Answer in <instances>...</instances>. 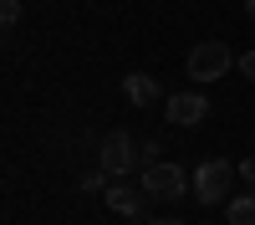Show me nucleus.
<instances>
[{
    "label": "nucleus",
    "mask_w": 255,
    "mask_h": 225,
    "mask_svg": "<svg viewBox=\"0 0 255 225\" xmlns=\"http://www.w3.org/2000/svg\"><path fill=\"white\" fill-rule=\"evenodd\" d=\"M138 184H143L153 200H184L194 179H189V169H179V164H163V159H158V164H148V169H143Z\"/></svg>",
    "instance_id": "nucleus-4"
},
{
    "label": "nucleus",
    "mask_w": 255,
    "mask_h": 225,
    "mask_svg": "<svg viewBox=\"0 0 255 225\" xmlns=\"http://www.w3.org/2000/svg\"><path fill=\"white\" fill-rule=\"evenodd\" d=\"M245 15H250V20H255V0H245Z\"/></svg>",
    "instance_id": "nucleus-14"
},
{
    "label": "nucleus",
    "mask_w": 255,
    "mask_h": 225,
    "mask_svg": "<svg viewBox=\"0 0 255 225\" xmlns=\"http://www.w3.org/2000/svg\"><path fill=\"white\" fill-rule=\"evenodd\" d=\"M148 225H184V220H148Z\"/></svg>",
    "instance_id": "nucleus-15"
},
{
    "label": "nucleus",
    "mask_w": 255,
    "mask_h": 225,
    "mask_svg": "<svg viewBox=\"0 0 255 225\" xmlns=\"http://www.w3.org/2000/svg\"><path fill=\"white\" fill-rule=\"evenodd\" d=\"M97 159H102V169H108L113 179H118V174H133L138 164H143V159H138V143H133L128 128H113L108 138H102V143H97Z\"/></svg>",
    "instance_id": "nucleus-3"
},
{
    "label": "nucleus",
    "mask_w": 255,
    "mask_h": 225,
    "mask_svg": "<svg viewBox=\"0 0 255 225\" xmlns=\"http://www.w3.org/2000/svg\"><path fill=\"white\" fill-rule=\"evenodd\" d=\"M102 174H108V169H87V174H82L77 184H82L87 195H97V190H108V179H102Z\"/></svg>",
    "instance_id": "nucleus-9"
},
{
    "label": "nucleus",
    "mask_w": 255,
    "mask_h": 225,
    "mask_svg": "<svg viewBox=\"0 0 255 225\" xmlns=\"http://www.w3.org/2000/svg\"><path fill=\"white\" fill-rule=\"evenodd\" d=\"M235 174H240V169H235L230 159H204L199 169H194V200H199V205H225Z\"/></svg>",
    "instance_id": "nucleus-1"
},
{
    "label": "nucleus",
    "mask_w": 255,
    "mask_h": 225,
    "mask_svg": "<svg viewBox=\"0 0 255 225\" xmlns=\"http://www.w3.org/2000/svg\"><path fill=\"white\" fill-rule=\"evenodd\" d=\"M0 20L15 26V20H20V0H0Z\"/></svg>",
    "instance_id": "nucleus-10"
},
{
    "label": "nucleus",
    "mask_w": 255,
    "mask_h": 225,
    "mask_svg": "<svg viewBox=\"0 0 255 225\" xmlns=\"http://www.w3.org/2000/svg\"><path fill=\"white\" fill-rule=\"evenodd\" d=\"M230 225H255V195H240V200H230Z\"/></svg>",
    "instance_id": "nucleus-8"
},
{
    "label": "nucleus",
    "mask_w": 255,
    "mask_h": 225,
    "mask_svg": "<svg viewBox=\"0 0 255 225\" xmlns=\"http://www.w3.org/2000/svg\"><path fill=\"white\" fill-rule=\"evenodd\" d=\"M235 67H240V77H245V82H255V51H240Z\"/></svg>",
    "instance_id": "nucleus-12"
},
{
    "label": "nucleus",
    "mask_w": 255,
    "mask_h": 225,
    "mask_svg": "<svg viewBox=\"0 0 255 225\" xmlns=\"http://www.w3.org/2000/svg\"><path fill=\"white\" fill-rule=\"evenodd\" d=\"M102 200H108V210H113V215H128V220H138V215L148 210V200H153V195H148L143 184H123V179H113L108 190H102Z\"/></svg>",
    "instance_id": "nucleus-5"
},
{
    "label": "nucleus",
    "mask_w": 255,
    "mask_h": 225,
    "mask_svg": "<svg viewBox=\"0 0 255 225\" xmlns=\"http://www.w3.org/2000/svg\"><path fill=\"white\" fill-rule=\"evenodd\" d=\"M230 67H235V51H230L225 41H199V46L189 51V77L194 82H220Z\"/></svg>",
    "instance_id": "nucleus-2"
},
{
    "label": "nucleus",
    "mask_w": 255,
    "mask_h": 225,
    "mask_svg": "<svg viewBox=\"0 0 255 225\" xmlns=\"http://www.w3.org/2000/svg\"><path fill=\"white\" fill-rule=\"evenodd\" d=\"M123 92H128V102H133V108H153V97H158L163 87H158L148 72H128V77H123Z\"/></svg>",
    "instance_id": "nucleus-7"
},
{
    "label": "nucleus",
    "mask_w": 255,
    "mask_h": 225,
    "mask_svg": "<svg viewBox=\"0 0 255 225\" xmlns=\"http://www.w3.org/2000/svg\"><path fill=\"white\" fill-rule=\"evenodd\" d=\"M138 159H143V169H148V164H158V159H163V154H158V138H148L143 149H138Z\"/></svg>",
    "instance_id": "nucleus-11"
},
{
    "label": "nucleus",
    "mask_w": 255,
    "mask_h": 225,
    "mask_svg": "<svg viewBox=\"0 0 255 225\" xmlns=\"http://www.w3.org/2000/svg\"><path fill=\"white\" fill-rule=\"evenodd\" d=\"M240 179H245V184H255V159H240Z\"/></svg>",
    "instance_id": "nucleus-13"
},
{
    "label": "nucleus",
    "mask_w": 255,
    "mask_h": 225,
    "mask_svg": "<svg viewBox=\"0 0 255 225\" xmlns=\"http://www.w3.org/2000/svg\"><path fill=\"white\" fill-rule=\"evenodd\" d=\"M209 118V97L204 92H174L168 97V123L174 128H199Z\"/></svg>",
    "instance_id": "nucleus-6"
}]
</instances>
